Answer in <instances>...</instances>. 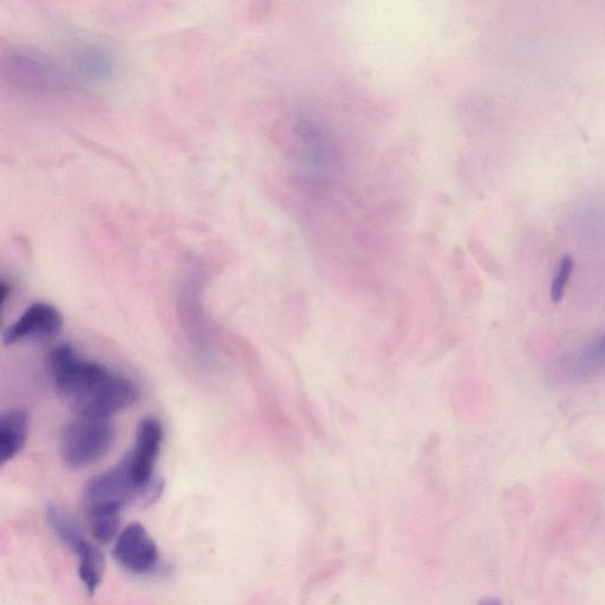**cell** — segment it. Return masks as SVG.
Returning <instances> with one entry per match:
<instances>
[{
	"mask_svg": "<svg viewBox=\"0 0 605 605\" xmlns=\"http://www.w3.org/2000/svg\"><path fill=\"white\" fill-rule=\"evenodd\" d=\"M48 362L57 395L82 418L108 419L133 401L127 377L82 359L69 344L51 349Z\"/></svg>",
	"mask_w": 605,
	"mask_h": 605,
	"instance_id": "obj_1",
	"label": "cell"
},
{
	"mask_svg": "<svg viewBox=\"0 0 605 605\" xmlns=\"http://www.w3.org/2000/svg\"><path fill=\"white\" fill-rule=\"evenodd\" d=\"M136 499L149 502L147 494L135 485L130 476L125 457L119 465L89 481L84 487L82 504L87 517L121 515L123 507Z\"/></svg>",
	"mask_w": 605,
	"mask_h": 605,
	"instance_id": "obj_2",
	"label": "cell"
},
{
	"mask_svg": "<svg viewBox=\"0 0 605 605\" xmlns=\"http://www.w3.org/2000/svg\"><path fill=\"white\" fill-rule=\"evenodd\" d=\"M115 440V428L108 419L78 418L69 422L61 435V457L73 470L90 466L106 455Z\"/></svg>",
	"mask_w": 605,
	"mask_h": 605,
	"instance_id": "obj_3",
	"label": "cell"
},
{
	"mask_svg": "<svg viewBox=\"0 0 605 605\" xmlns=\"http://www.w3.org/2000/svg\"><path fill=\"white\" fill-rule=\"evenodd\" d=\"M164 429L159 420L146 418L136 428L135 444L126 455L130 476L136 486L147 494L149 502L158 498L162 483L154 477L156 463L161 452Z\"/></svg>",
	"mask_w": 605,
	"mask_h": 605,
	"instance_id": "obj_4",
	"label": "cell"
},
{
	"mask_svg": "<svg viewBox=\"0 0 605 605\" xmlns=\"http://www.w3.org/2000/svg\"><path fill=\"white\" fill-rule=\"evenodd\" d=\"M113 555L121 567L138 575L148 574L159 563L158 546L139 523L123 529L116 539Z\"/></svg>",
	"mask_w": 605,
	"mask_h": 605,
	"instance_id": "obj_5",
	"label": "cell"
},
{
	"mask_svg": "<svg viewBox=\"0 0 605 605\" xmlns=\"http://www.w3.org/2000/svg\"><path fill=\"white\" fill-rule=\"evenodd\" d=\"M64 325L61 311L44 302L31 304L18 320L5 330L3 342L6 346L25 340L54 337L61 333Z\"/></svg>",
	"mask_w": 605,
	"mask_h": 605,
	"instance_id": "obj_6",
	"label": "cell"
},
{
	"mask_svg": "<svg viewBox=\"0 0 605 605\" xmlns=\"http://www.w3.org/2000/svg\"><path fill=\"white\" fill-rule=\"evenodd\" d=\"M29 434V418L22 409H11L0 418V465L21 453Z\"/></svg>",
	"mask_w": 605,
	"mask_h": 605,
	"instance_id": "obj_7",
	"label": "cell"
},
{
	"mask_svg": "<svg viewBox=\"0 0 605 605\" xmlns=\"http://www.w3.org/2000/svg\"><path fill=\"white\" fill-rule=\"evenodd\" d=\"M605 367V334L588 344L572 357L569 376L575 381H585L600 373Z\"/></svg>",
	"mask_w": 605,
	"mask_h": 605,
	"instance_id": "obj_8",
	"label": "cell"
},
{
	"mask_svg": "<svg viewBox=\"0 0 605 605\" xmlns=\"http://www.w3.org/2000/svg\"><path fill=\"white\" fill-rule=\"evenodd\" d=\"M77 556L80 561L78 575L88 593L94 595L103 580L104 569H106L104 556L96 546L90 543L84 546Z\"/></svg>",
	"mask_w": 605,
	"mask_h": 605,
	"instance_id": "obj_9",
	"label": "cell"
},
{
	"mask_svg": "<svg viewBox=\"0 0 605 605\" xmlns=\"http://www.w3.org/2000/svg\"><path fill=\"white\" fill-rule=\"evenodd\" d=\"M48 524L55 535L60 541L68 546L71 550L75 551L84 543L87 539L84 538L80 529L77 528L76 524L69 518L68 515L56 505L50 504L47 507Z\"/></svg>",
	"mask_w": 605,
	"mask_h": 605,
	"instance_id": "obj_10",
	"label": "cell"
},
{
	"mask_svg": "<svg viewBox=\"0 0 605 605\" xmlns=\"http://www.w3.org/2000/svg\"><path fill=\"white\" fill-rule=\"evenodd\" d=\"M574 265V259H572L571 256H565L561 260V263H559L554 281H552L551 285L552 302L559 303L562 301L565 295V290H567L572 271H574Z\"/></svg>",
	"mask_w": 605,
	"mask_h": 605,
	"instance_id": "obj_11",
	"label": "cell"
},
{
	"mask_svg": "<svg viewBox=\"0 0 605 605\" xmlns=\"http://www.w3.org/2000/svg\"><path fill=\"white\" fill-rule=\"evenodd\" d=\"M301 411L304 419L307 420V424L310 425L312 432L315 433L316 438L322 439L324 437V428L320 420L316 418L314 409H312L308 401H301Z\"/></svg>",
	"mask_w": 605,
	"mask_h": 605,
	"instance_id": "obj_12",
	"label": "cell"
},
{
	"mask_svg": "<svg viewBox=\"0 0 605 605\" xmlns=\"http://www.w3.org/2000/svg\"><path fill=\"white\" fill-rule=\"evenodd\" d=\"M10 295V286L6 283H2V285H0V305H2V307H4L6 299H8Z\"/></svg>",
	"mask_w": 605,
	"mask_h": 605,
	"instance_id": "obj_13",
	"label": "cell"
},
{
	"mask_svg": "<svg viewBox=\"0 0 605 605\" xmlns=\"http://www.w3.org/2000/svg\"><path fill=\"white\" fill-rule=\"evenodd\" d=\"M478 605H502V602L497 597H485Z\"/></svg>",
	"mask_w": 605,
	"mask_h": 605,
	"instance_id": "obj_14",
	"label": "cell"
},
{
	"mask_svg": "<svg viewBox=\"0 0 605 605\" xmlns=\"http://www.w3.org/2000/svg\"><path fill=\"white\" fill-rule=\"evenodd\" d=\"M347 145H348V141H347ZM348 158H349V147H348ZM351 168H353V162H349V169H350V171H353V169H351Z\"/></svg>",
	"mask_w": 605,
	"mask_h": 605,
	"instance_id": "obj_15",
	"label": "cell"
}]
</instances>
